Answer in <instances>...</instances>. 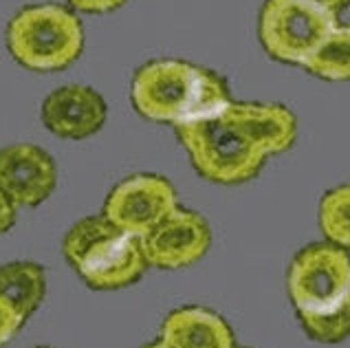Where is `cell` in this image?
Here are the masks:
<instances>
[{
	"mask_svg": "<svg viewBox=\"0 0 350 348\" xmlns=\"http://www.w3.org/2000/svg\"><path fill=\"white\" fill-rule=\"evenodd\" d=\"M104 122L106 102L91 86H59L42 102V124L55 137L86 139L102 131Z\"/></svg>",
	"mask_w": 350,
	"mask_h": 348,
	"instance_id": "30bf717a",
	"label": "cell"
},
{
	"mask_svg": "<svg viewBox=\"0 0 350 348\" xmlns=\"http://www.w3.org/2000/svg\"><path fill=\"white\" fill-rule=\"evenodd\" d=\"M286 291L304 333L319 344L350 337V254L333 243L302 247L286 269Z\"/></svg>",
	"mask_w": 350,
	"mask_h": 348,
	"instance_id": "6da1fadb",
	"label": "cell"
},
{
	"mask_svg": "<svg viewBox=\"0 0 350 348\" xmlns=\"http://www.w3.org/2000/svg\"><path fill=\"white\" fill-rule=\"evenodd\" d=\"M57 170L49 152L33 144L0 148V192L16 207H36L53 194Z\"/></svg>",
	"mask_w": 350,
	"mask_h": 348,
	"instance_id": "9c48e42d",
	"label": "cell"
},
{
	"mask_svg": "<svg viewBox=\"0 0 350 348\" xmlns=\"http://www.w3.org/2000/svg\"><path fill=\"white\" fill-rule=\"evenodd\" d=\"M38 348H49V346H38Z\"/></svg>",
	"mask_w": 350,
	"mask_h": 348,
	"instance_id": "7402d4cb",
	"label": "cell"
},
{
	"mask_svg": "<svg viewBox=\"0 0 350 348\" xmlns=\"http://www.w3.org/2000/svg\"><path fill=\"white\" fill-rule=\"evenodd\" d=\"M236 104L249 128V133L254 135V139L265 150L267 157L286 152L295 144L297 122L295 115L286 106L252 104V102H236Z\"/></svg>",
	"mask_w": 350,
	"mask_h": 348,
	"instance_id": "7c38bea8",
	"label": "cell"
},
{
	"mask_svg": "<svg viewBox=\"0 0 350 348\" xmlns=\"http://www.w3.org/2000/svg\"><path fill=\"white\" fill-rule=\"evenodd\" d=\"M135 111L159 124H185L207 117L232 102L225 79L185 59H152L130 86Z\"/></svg>",
	"mask_w": 350,
	"mask_h": 348,
	"instance_id": "7a4b0ae2",
	"label": "cell"
},
{
	"mask_svg": "<svg viewBox=\"0 0 350 348\" xmlns=\"http://www.w3.org/2000/svg\"><path fill=\"white\" fill-rule=\"evenodd\" d=\"M311 3H315L317 7L326 9V12H331L335 16H339L344 12V9L350 5V0H311Z\"/></svg>",
	"mask_w": 350,
	"mask_h": 348,
	"instance_id": "d6986e66",
	"label": "cell"
},
{
	"mask_svg": "<svg viewBox=\"0 0 350 348\" xmlns=\"http://www.w3.org/2000/svg\"><path fill=\"white\" fill-rule=\"evenodd\" d=\"M159 340L170 348H232L236 344L229 322L205 306H178L167 313Z\"/></svg>",
	"mask_w": 350,
	"mask_h": 348,
	"instance_id": "8fae6325",
	"label": "cell"
},
{
	"mask_svg": "<svg viewBox=\"0 0 350 348\" xmlns=\"http://www.w3.org/2000/svg\"><path fill=\"white\" fill-rule=\"evenodd\" d=\"M176 205V190L165 176L133 174L108 192L102 214L119 230L142 238Z\"/></svg>",
	"mask_w": 350,
	"mask_h": 348,
	"instance_id": "52a82bcc",
	"label": "cell"
},
{
	"mask_svg": "<svg viewBox=\"0 0 350 348\" xmlns=\"http://www.w3.org/2000/svg\"><path fill=\"white\" fill-rule=\"evenodd\" d=\"M25 324V320L20 317L14 306L9 304L3 295H0V346H5L12 337L20 331V326Z\"/></svg>",
	"mask_w": 350,
	"mask_h": 348,
	"instance_id": "2e32d148",
	"label": "cell"
},
{
	"mask_svg": "<svg viewBox=\"0 0 350 348\" xmlns=\"http://www.w3.org/2000/svg\"><path fill=\"white\" fill-rule=\"evenodd\" d=\"M66 3L84 14H108L122 7L126 0H66Z\"/></svg>",
	"mask_w": 350,
	"mask_h": 348,
	"instance_id": "e0dca14e",
	"label": "cell"
},
{
	"mask_svg": "<svg viewBox=\"0 0 350 348\" xmlns=\"http://www.w3.org/2000/svg\"><path fill=\"white\" fill-rule=\"evenodd\" d=\"M7 46L29 71H62L84 49V27L62 5H29L9 20Z\"/></svg>",
	"mask_w": 350,
	"mask_h": 348,
	"instance_id": "5b68a950",
	"label": "cell"
},
{
	"mask_svg": "<svg viewBox=\"0 0 350 348\" xmlns=\"http://www.w3.org/2000/svg\"><path fill=\"white\" fill-rule=\"evenodd\" d=\"M337 18L311 0H267L260 9L258 36L273 59L302 66L315 46L339 27Z\"/></svg>",
	"mask_w": 350,
	"mask_h": 348,
	"instance_id": "8992f818",
	"label": "cell"
},
{
	"mask_svg": "<svg viewBox=\"0 0 350 348\" xmlns=\"http://www.w3.org/2000/svg\"><path fill=\"white\" fill-rule=\"evenodd\" d=\"M46 293V273L38 263L16 260L0 265V295L14 306V311L29 320Z\"/></svg>",
	"mask_w": 350,
	"mask_h": 348,
	"instance_id": "4fadbf2b",
	"label": "cell"
},
{
	"mask_svg": "<svg viewBox=\"0 0 350 348\" xmlns=\"http://www.w3.org/2000/svg\"><path fill=\"white\" fill-rule=\"evenodd\" d=\"M62 254L95 291L126 289L148 269L142 241L115 227L104 214L77 221L64 236Z\"/></svg>",
	"mask_w": 350,
	"mask_h": 348,
	"instance_id": "277c9868",
	"label": "cell"
},
{
	"mask_svg": "<svg viewBox=\"0 0 350 348\" xmlns=\"http://www.w3.org/2000/svg\"><path fill=\"white\" fill-rule=\"evenodd\" d=\"M232 348H249V346H238V344H234Z\"/></svg>",
	"mask_w": 350,
	"mask_h": 348,
	"instance_id": "44dd1931",
	"label": "cell"
},
{
	"mask_svg": "<svg viewBox=\"0 0 350 348\" xmlns=\"http://www.w3.org/2000/svg\"><path fill=\"white\" fill-rule=\"evenodd\" d=\"M317 218L328 243L350 250V183L337 185L322 196Z\"/></svg>",
	"mask_w": 350,
	"mask_h": 348,
	"instance_id": "9a60e30c",
	"label": "cell"
},
{
	"mask_svg": "<svg viewBox=\"0 0 350 348\" xmlns=\"http://www.w3.org/2000/svg\"><path fill=\"white\" fill-rule=\"evenodd\" d=\"M176 137L203 178L221 185H238L262 170L267 155L249 133L236 102L207 117L174 126Z\"/></svg>",
	"mask_w": 350,
	"mask_h": 348,
	"instance_id": "3957f363",
	"label": "cell"
},
{
	"mask_svg": "<svg viewBox=\"0 0 350 348\" xmlns=\"http://www.w3.org/2000/svg\"><path fill=\"white\" fill-rule=\"evenodd\" d=\"M139 241L148 267L174 271L201 260L212 245V232L201 214L176 205Z\"/></svg>",
	"mask_w": 350,
	"mask_h": 348,
	"instance_id": "ba28073f",
	"label": "cell"
},
{
	"mask_svg": "<svg viewBox=\"0 0 350 348\" xmlns=\"http://www.w3.org/2000/svg\"><path fill=\"white\" fill-rule=\"evenodd\" d=\"M16 212H18V207L9 201L3 192H0V234H5V232H9L14 227Z\"/></svg>",
	"mask_w": 350,
	"mask_h": 348,
	"instance_id": "ac0fdd59",
	"label": "cell"
},
{
	"mask_svg": "<svg viewBox=\"0 0 350 348\" xmlns=\"http://www.w3.org/2000/svg\"><path fill=\"white\" fill-rule=\"evenodd\" d=\"M302 66L308 73L331 82L350 79V27H335Z\"/></svg>",
	"mask_w": 350,
	"mask_h": 348,
	"instance_id": "5bb4252c",
	"label": "cell"
},
{
	"mask_svg": "<svg viewBox=\"0 0 350 348\" xmlns=\"http://www.w3.org/2000/svg\"><path fill=\"white\" fill-rule=\"evenodd\" d=\"M139 348H170V346H165L161 340H157V342H148V344H144V346H139Z\"/></svg>",
	"mask_w": 350,
	"mask_h": 348,
	"instance_id": "ffe728a7",
	"label": "cell"
}]
</instances>
